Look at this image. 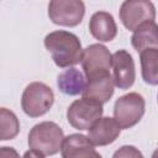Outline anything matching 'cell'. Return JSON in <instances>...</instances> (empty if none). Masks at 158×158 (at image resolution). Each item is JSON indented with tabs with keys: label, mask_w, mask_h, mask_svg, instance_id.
<instances>
[{
	"label": "cell",
	"mask_w": 158,
	"mask_h": 158,
	"mask_svg": "<svg viewBox=\"0 0 158 158\" xmlns=\"http://www.w3.org/2000/svg\"><path fill=\"white\" fill-rule=\"evenodd\" d=\"M104 112V107L100 102L81 98L74 100L67 110V120L69 125L77 130L84 131L89 130L101 116Z\"/></svg>",
	"instance_id": "5"
},
{
	"label": "cell",
	"mask_w": 158,
	"mask_h": 158,
	"mask_svg": "<svg viewBox=\"0 0 158 158\" xmlns=\"http://www.w3.org/2000/svg\"><path fill=\"white\" fill-rule=\"evenodd\" d=\"M64 139L63 130L53 121H42L28 132L27 143L33 151L43 156H54L60 151Z\"/></svg>",
	"instance_id": "2"
},
{
	"label": "cell",
	"mask_w": 158,
	"mask_h": 158,
	"mask_svg": "<svg viewBox=\"0 0 158 158\" xmlns=\"http://www.w3.org/2000/svg\"><path fill=\"white\" fill-rule=\"evenodd\" d=\"M111 67L114 70V85L118 89H128L135 84L136 68L132 56L126 49H118L111 54Z\"/></svg>",
	"instance_id": "9"
},
{
	"label": "cell",
	"mask_w": 158,
	"mask_h": 158,
	"mask_svg": "<svg viewBox=\"0 0 158 158\" xmlns=\"http://www.w3.org/2000/svg\"><path fill=\"white\" fill-rule=\"evenodd\" d=\"M158 26L156 21L144 22L138 26L131 37L132 47L139 53L147 48H158Z\"/></svg>",
	"instance_id": "15"
},
{
	"label": "cell",
	"mask_w": 158,
	"mask_h": 158,
	"mask_svg": "<svg viewBox=\"0 0 158 158\" xmlns=\"http://www.w3.org/2000/svg\"><path fill=\"white\" fill-rule=\"evenodd\" d=\"M146 111L144 98L138 93H128L120 96L114 105V120L121 130H128L136 126Z\"/></svg>",
	"instance_id": "4"
},
{
	"label": "cell",
	"mask_w": 158,
	"mask_h": 158,
	"mask_svg": "<svg viewBox=\"0 0 158 158\" xmlns=\"http://www.w3.org/2000/svg\"><path fill=\"white\" fill-rule=\"evenodd\" d=\"M89 31L98 41L110 42L117 35V25L111 14L106 11H96L90 17Z\"/></svg>",
	"instance_id": "13"
},
{
	"label": "cell",
	"mask_w": 158,
	"mask_h": 158,
	"mask_svg": "<svg viewBox=\"0 0 158 158\" xmlns=\"http://www.w3.org/2000/svg\"><path fill=\"white\" fill-rule=\"evenodd\" d=\"M62 158H102L85 135L72 133L64 137L60 147Z\"/></svg>",
	"instance_id": "10"
},
{
	"label": "cell",
	"mask_w": 158,
	"mask_h": 158,
	"mask_svg": "<svg viewBox=\"0 0 158 158\" xmlns=\"http://www.w3.org/2000/svg\"><path fill=\"white\" fill-rule=\"evenodd\" d=\"M112 158H144L142 152L135 146L126 144L120 147L112 156Z\"/></svg>",
	"instance_id": "18"
},
{
	"label": "cell",
	"mask_w": 158,
	"mask_h": 158,
	"mask_svg": "<svg viewBox=\"0 0 158 158\" xmlns=\"http://www.w3.org/2000/svg\"><path fill=\"white\" fill-rule=\"evenodd\" d=\"M120 20L128 31L156 20V7L148 0H126L120 7Z\"/></svg>",
	"instance_id": "7"
},
{
	"label": "cell",
	"mask_w": 158,
	"mask_h": 158,
	"mask_svg": "<svg viewBox=\"0 0 158 158\" xmlns=\"http://www.w3.org/2000/svg\"><path fill=\"white\" fill-rule=\"evenodd\" d=\"M43 43L57 67L69 68L80 63L83 48L77 35L64 30L52 31L44 37Z\"/></svg>",
	"instance_id": "1"
},
{
	"label": "cell",
	"mask_w": 158,
	"mask_h": 158,
	"mask_svg": "<svg viewBox=\"0 0 158 158\" xmlns=\"http://www.w3.org/2000/svg\"><path fill=\"white\" fill-rule=\"evenodd\" d=\"M141 73L144 83L158 84V48H147L139 52Z\"/></svg>",
	"instance_id": "16"
},
{
	"label": "cell",
	"mask_w": 158,
	"mask_h": 158,
	"mask_svg": "<svg viewBox=\"0 0 158 158\" xmlns=\"http://www.w3.org/2000/svg\"><path fill=\"white\" fill-rule=\"evenodd\" d=\"M89 135L86 136L89 141L94 146H107L114 143L120 133L121 127L114 120V117H100L89 130Z\"/></svg>",
	"instance_id": "12"
},
{
	"label": "cell",
	"mask_w": 158,
	"mask_h": 158,
	"mask_svg": "<svg viewBox=\"0 0 158 158\" xmlns=\"http://www.w3.org/2000/svg\"><path fill=\"white\" fill-rule=\"evenodd\" d=\"M114 79L110 72L99 73L91 78H88V83L83 90V98L93 99L101 105L107 102L114 95Z\"/></svg>",
	"instance_id": "11"
},
{
	"label": "cell",
	"mask_w": 158,
	"mask_h": 158,
	"mask_svg": "<svg viewBox=\"0 0 158 158\" xmlns=\"http://www.w3.org/2000/svg\"><path fill=\"white\" fill-rule=\"evenodd\" d=\"M86 81L84 74L74 67H69L68 69H64L57 77V86L59 91L65 95H70V96L79 95L83 93Z\"/></svg>",
	"instance_id": "14"
},
{
	"label": "cell",
	"mask_w": 158,
	"mask_h": 158,
	"mask_svg": "<svg viewBox=\"0 0 158 158\" xmlns=\"http://www.w3.org/2000/svg\"><path fill=\"white\" fill-rule=\"evenodd\" d=\"M80 63L88 79L99 73L110 72L111 53L106 46L101 43H93L83 49Z\"/></svg>",
	"instance_id": "8"
},
{
	"label": "cell",
	"mask_w": 158,
	"mask_h": 158,
	"mask_svg": "<svg viewBox=\"0 0 158 158\" xmlns=\"http://www.w3.org/2000/svg\"><path fill=\"white\" fill-rule=\"evenodd\" d=\"M21 158H44V156L37 151H33V149H28L25 152V154L21 157Z\"/></svg>",
	"instance_id": "20"
},
{
	"label": "cell",
	"mask_w": 158,
	"mask_h": 158,
	"mask_svg": "<svg viewBox=\"0 0 158 158\" xmlns=\"http://www.w3.org/2000/svg\"><path fill=\"white\" fill-rule=\"evenodd\" d=\"M20 132V121L14 111L0 107V141L14 139Z\"/></svg>",
	"instance_id": "17"
},
{
	"label": "cell",
	"mask_w": 158,
	"mask_h": 158,
	"mask_svg": "<svg viewBox=\"0 0 158 158\" xmlns=\"http://www.w3.org/2000/svg\"><path fill=\"white\" fill-rule=\"evenodd\" d=\"M85 15V4L80 0H52L48 4L49 20L59 26L75 27Z\"/></svg>",
	"instance_id": "6"
},
{
	"label": "cell",
	"mask_w": 158,
	"mask_h": 158,
	"mask_svg": "<svg viewBox=\"0 0 158 158\" xmlns=\"http://www.w3.org/2000/svg\"><path fill=\"white\" fill-rule=\"evenodd\" d=\"M54 102L53 90L42 81L30 83L21 96V109L30 117H40L49 111Z\"/></svg>",
	"instance_id": "3"
},
{
	"label": "cell",
	"mask_w": 158,
	"mask_h": 158,
	"mask_svg": "<svg viewBox=\"0 0 158 158\" xmlns=\"http://www.w3.org/2000/svg\"><path fill=\"white\" fill-rule=\"evenodd\" d=\"M0 158H20V154L14 147H0Z\"/></svg>",
	"instance_id": "19"
}]
</instances>
